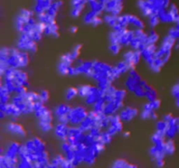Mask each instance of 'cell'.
I'll return each instance as SVG.
<instances>
[{"label": "cell", "mask_w": 179, "mask_h": 168, "mask_svg": "<svg viewBox=\"0 0 179 168\" xmlns=\"http://www.w3.org/2000/svg\"><path fill=\"white\" fill-rule=\"evenodd\" d=\"M44 34L48 35V36H52L54 38H58L59 36V25H57V23L53 22V23L46 25Z\"/></svg>", "instance_id": "obj_24"}, {"label": "cell", "mask_w": 179, "mask_h": 168, "mask_svg": "<svg viewBox=\"0 0 179 168\" xmlns=\"http://www.w3.org/2000/svg\"><path fill=\"white\" fill-rule=\"evenodd\" d=\"M18 158H12L5 154H1L0 156V168H14L17 167Z\"/></svg>", "instance_id": "obj_19"}, {"label": "cell", "mask_w": 179, "mask_h": 168, "mask_svg": "<svg viewBox=\"0 0 179 168\" xmlns=\"http://www.w3.org/2000/svg\"><path fill=\"white\" fill-rule=\"evenodd\" d=\"M81 48H82V45H81V44H78V45H76V46L74 47V49H73L71 52L68 53L70 58H71V60H72L74 62L77 59H79V56H80V54H81Z\"/></svg>", "instance_id": "obj_35"}, {"label": "cell", "mask_w": 179, "mask_h": 168, "mask_svg": "<svg viewBox=\"0 0 179 168\" xmlns=\"http://www.w3.org/2000/svg\"><path fill=\"white\" fill-rule=\"evenodd\" d=\"M150 18V21H149V23H150V25L152 27V28H155L156 25H158L159 23L161 22V20H160V18L158 16V14H154V15H151Z\"/></svg>", "instance_id": "obj_44"}, {"label": "cell", "mask_w": 179, "mask_h": 168, "mask_svg": "<svg viewBox=\"0 0 179 168\" xmlns=\"http://www.w3.org/2000/svg\"><path fill=\"white\" fill-rule=\"evenodd\" d=\"M118 18L119 16H116V15H113V14H106L103 18V20H104L106 23L108 24L109 26H111L112 28L115 26L118 21Z\"/></svg>", "instance_id": "obj_34"}, {"label": "cell", "mask_w": 179, "mask_h": 168, "mask_svg": "<svg viewBox=\"0 0 179 168\" xmlns=\"http://www.w3.org/2000/svg\"><path fill=\"white\" fill-rule=\"evenodd\" d=\"M173 118H174V116L172 114H166L165 116H163V118H162V119L168 123V122H169L171 119H173Z\"/></svg>", "instance_id": "obj_53"}, {"label": "cell", "mask_w": 179, "mask_h": 168, "mask_svg": "<svg viewBox=\"0 0 179 168\" xmlns=\"http://www.w3.org/2000/svg\"><path fill=\"white\" fill-rule=\"evenodd\" d=\"M113 167L115 168H131V167H137L136 165H134L131 164L128 161H127L126 159H123V158H119L115 161V163L113 164L112 166Z\"/></svg>", "instance_id": "obj_29"}, {"label": "cell", "mask_w": 179, "mask_h": 168, "mask_svg": "<svg viewBox=\"0 0 179 168\" xmlns=\"http://www.w3.org/2000/svg\"><path fill=\"white\" fill-rule=\"evenodd\" d=\"M177 43V39H175L174 37L170 36L169 34H168L163 40H162V44H161V47L164 48V49H168V50H172L175 45Z\"/></svg>", "instance_id": "obj_28"}, {"label": "cell", "mask_w": 179, "mask_h": 168, "mask_svg": "<svg viewBox=\"0 0 179 168\" xmlns=\"http://www.w3.org/2000/svg\"><path fill=\"white\" fill-rule=\"evenodd\" d=\"M127 96V90L126 89H117L116 94H115V99L124 102V99Z\"/></svg>", "instance_id": "obj_43"}, {"label": "cell", "mask_w": 179, "mask_h": 168, "mask_svg": "<svg viewBox=\"0 0 179 168\" xmlns=\"http://www.w3.org/2000/svg\"><path fill=\"white\" fill-rule=\"evenodd\" d=\"M0 110L5 111L6 116H11L12 118H18L22 115L21 111L15 104H13L12 102L7 104H0Z\"/></svg>", "instance_id": "obj_13"}, {"label": "cell", "mask_w": 179, "mask_h": 168, "mask_svg": "<svg viewBox=\"0 0 179 168\" xmlns=\"http://www.w3.org/2000/svg\"><path fill=\"white\" fill-rule=\"evenodd\" d=\"M143 59V56H142V52L140 50H135L134 49V54H133V64L135 66L138 65L141 61V60Z\"/></svg>", "instance_id": "obj_46"}, {"label": "cell", "mask_w": 179, "mask_h": 168, "mask_svg": "<svg viewBox=\"0 0 179 168\" xmlns=\"http://www.w3.org/2000/svg\"><path fill=\"white\" fill-rule=\"evenodd\" d=\"M24 145L30 153H39L46 151V143L40 138H33L28 139Z\"/></svg>", "instance_id": "obj_7"}, {"label": "cell", "mask_w": 179, "mask_h": 168, "mask_svg": "<svg viewBox=\"0 0 179 168\" xmlns=\"http://www.w3.org/2000/svg\"><path fill=\"white\" fill-rule=\"evenodd\" d=\"M62 6V2L61 1H57V2H53L50 7L46 10V13L50 16L56 19V16L58 14L59 10L60 9V7Z\"/></svg>", "instance_id": "obj_27"}, {"label": "cell", "mask_w": 179, "mask_h": 168, "mask_svg": "<svg viewBox=\"0 0 179 168\" xmlns=\"http://www.w3.org/2000/svg\"><path fill=\"white\" fill-rule=\"evenodd\" d=\"M2 82L14 94H22L27 91L29 87L28 75L21 69L9 67L6 69L4 76L2 77Z\"/></svg>", "instance_id": "obj_1"}, {"label": "cell", "mask_w": 179, "mask_h": 168, "mask_svg": "<svg viewBox=\"0 0 179 168\" xmlns=\"http://www.w3.org/2000/svg\"><path fill=\"white\" fill-rule=\"evenodd\" d=\"M78 31V27L77 26H71L69 28V32L71 33H75Z\"/></svg>", "instance_id": "obj_55"}, {"label": "cell", "mask_w": 179, "mask_h": 168, "mask_svg": "<svg viewBox=\"0 0 179 168\" xmlns=\"http://www.w3.org/2000/svg\"><path fill=\"white\" fill-rule=\"evenodd\" d=\"M39 126L42 131L44 132H48L52 131L53 129V124L52 123H46V122H39Z\"/></svg>", "instance_id": "obj_42"}, {"label": "cell", "mask_w": 179, "mask_h": 168, "mask_svg": "<svg viewBox=\"0 0 179 168\" xmlns=\"http://www.w3.org/2000/svg\"><path fill=\"white\" fill-rule=\"evenodd\" d=\"M6 129L10 133L16 135L17 137H20V138L26 137V131L25 130L23 125H21L20 123H18L16 121L15 122L11 121L6 125Z\"/></svg>", "instance_id": "obj_15"}, {"label": "cell", "mask_w": 179, "mask_h": 168, "mask_svg": "<svg viewBox=\"0 0 179 168\" xmlns=\"http://www.w3.org/2000/svg\"><path fill=\"white\" fill-rule=\"evenodd\" d=\"M121 44H119V43H110V46H109V51L113 54H118L119 53L121 52Z\"/></svg>", "instance_id": "obj_45"}, {"label": "cell", "mask_w": 179, "mask_h": 168, "mask_svg": "<svg viewBox=\"0 0 179 168\" xmlns=\"http://www.w3.org/2000/svg\"><path fill=\"white\" fill-rule=\"evenodd\" d=\"M49 112H51V110H49L47 107H46V105H42L40 108H39L38 110H36L33 112L34 113L35 116L39 119L40 117H41V116H45L46 114H47V113H49Z\"/></svg>", "instance_id": "obj_39"}, {"label": "cell", "mask_w": 179, "mask_h": 168, "mask_svg": "<svg viewBox=\"0 0 179 168\" xmlns=\"http://www.w3.org/2000/svg\"><path fill=\"white\" fill-rule=\"evenodd\" d=\"M113 68L114 66H111L109 63L94 61L92 70L90 71V73L87 75V76L92 78L93 80H94L97 83L99 81L105 80V79H111L110 74L112 72Z\"/></svg>", "instance_id": "obj_3"}, {"label": "cell", "mask_w": 179, "mask_h": 168, "mask_svg": "<svg viewBox=\"0 0 179 168\" xmlns=\"http://www.w3.org/2000/svg\"><path fill=\"white\" fill-rule=\"evenodd\" d=\"M102 89L100 88L98 86H94L93 85L92 88L90 90L89 94L87 95V96L85 98V103L87 105H94L99 100L102 98Z\"/></svg>", "instance_id": "obj_12"}, {"label": "cell", "mask_w": 179, "mask_h": 168, "mask_svg": "<svg viewBox=\"0 0 179 168\" xmlns=\"http://www.w3.org/2000/svg\"><path fill=\"white\" fill-rule=\"evenodd\" d=\"M155 162H156V166H158V167H162V166H164V164H165L164 158H162V159H158V160H156Z\"/></svg>", "instance_id": "obj_52"}, {"label": "cell", "mask_w": 179, "mask_h": 168, "mask_svg": "<svg viewBox=\"0 0 179 168\" xmlns=\"http://www.w3.org/2000/svg\"><path fill=\"white\" fill-rule=\"evenodd\" d=\"M129 25V22H128V17L127 15H121L119 16L118 21L116 25L113 27L114 31H117V32H121L124 30L128 29V26Z\"/></svg>", "instance_id": "obj_22"}, {"label": "cell", "mask_w": 179, "mask_h": 168, "mask_svg": "<svg viewBox=\"0 0 179 168\" xmlns=\"http://www.w3.org/2000/svg\"><path fill=\"white\" fill-rule=\"evenodd\" d=\"M143 78L138 74V72L135 69H131L128 72V76L125 81V87L126 89L133 93L135 89L137 88L140 81Z\"/></svg>", "instance_id": "obj_9"}, {"label": "cell", "mask_w": 179, "mask_h": 168, "mask_svg": "<svg viewBox=\"0 0 179 168\" xmlns=\"http://www.w3.org/2000/svg\"><path fill=\"white\" fill-rule=\"evenodd\" d=\"M176 122H177V127H178V133H179V117H176Z\"/></svg>", "instance_id": "obj_56"}, {"label": "cell", "mask_w": 179, "mask_h": 168, "mask_svg": "<svg viewBox=\"0 0 179 168\" xmlns=\"http://www.w3.org/2000/svg\"><path fill=\"white\" fill-rule=\"evenodd\" d=\"M150 103V105H151V107H152V109H153V110H158V109L161 107V104H162V103H161V100L159 98L155 99V100L151 101Z\"/></svg>", "instance_id": "obj_48"}, {"label": "cell", "mask_w": 179, "mask_h": 168, "mask_svg": "<svg viewBox=\"0 0 179 168\" xmlns=\"http://www.w3.org/2000/svg\"><path fill=\"white\" fill-rule=\"evenodd\" d=\"M12 93L6 88V86L2 82L0 87V104H7L10 103L12 100L11 96Z\"/></svg>", "instance_id": "obj_23"}, {"label": "cell", "mask_w": 179, "mask_h": 168, "mask_svg": "<svg viewBox=\"0 0 179 168\" xmlns=\"http://www.w3.org/2000/svg\"><path fill=\"white\" fill-rule=\"evenodd\" d=\"M177 133H178V127H177V124L176 122V117H174L173 119H171L169 122H168L166 138L173 139Z\"/></svg>", "instance_id": "obj_21"}, {"label": "cell", "mask_w": 179, "mask_h": 168, "mask_svg": "<svg viewBox=\"0 0 179 168\" xmlns=\"http://www.w3.org/2000/svg\"><path fill=\"white\" fill-rule=\"evenodd\" d=\"M91 84H86V85H81L78 88V96H80L82 98H86L87 96V95L89 94L91 88H92Z\"/></svg>", "instance_id": "obj_33"}, {"label": "cell", "mask_w": 179, "mask_h": 168, "mask_svg": "<svg viewBox=\"0 0 179 168\" xmlns=\"http://www.w3.org/2000/svg\"><path fill=\"white\" fill-rule=\"evenodd\" d=\"M171 93H172V95H173V96L175 97V98H177V97H179V83L176 84V85L172 88Z\"/></svg>", "instance_id": "obj_51"}, {"label": "cell", "mask_w": 179, "mask_h": 168, "mask_svg": "<svg viewBox=\"0 0 179 168\" xmlns=\"http://www.w3.org/2000/svg\"><path fill=\"white\" fill-rule=\"evenodd\" d=\"M21 146H22V145L20 143H18L17 141H13L8 145V147L6 148V152L4 154L9 158H18Z\"/></svg>", "instance_id": "obj_16"}, {"label": "cell", "mask_w": 179, "mask_h": 168, "mask_svg": "<svg viewBox=\"0 0 179 168\" xmlns=\"http://www.w3.org/2000/svg\"><path fill=\"white\" fill-rule=\"evenodd\" d=\"M129 135H130V133H129L128 131H127V132H124V134H123V136H124V137H128Z\"/></svg>", "instance_id": "obj_58"}, {"label": "cell", "mask_w": 179, "mask_h": 168, "mask_svg": "<svg viewBox=\"0 0 179 168\" xmlns=\"http://www.w3.org/2000/svg\"><path fill=\"white\" fill-rule=\"evenodd\" d=\"M69 124L59 123L56 126H54V133L59 139L66 140L69 135Z\"/></svg>", "instance_id": "obj_17"}, {"label": "cell", "mask_w": 179, "mask_h": 168, "mask_svg": "<svg viewBox=\"0 0 179 168\" xmlns=\"http://www.w3.org/2000/svg\"><path fill=\"white\" fill-rule=\"evenodd\" d=\"M122 8V2L120 0H106L104 3V12L109 14L120 16Z\"/></svg>", "instance_id": "obj_10"}, {"label": "cell", "mask_w": 179, "mask_h": 168, "mask_svg": "<svg viewBox=\"0 0 179 168\" xmlns=\"http://www.w3.org/2000/svg\"><path fill=\"white\" fill-rule=\"evenodd\" d=\"M160 37L158 33H156V31L151 30L150 33H148V38H147V41L146 44L147 45H151V44H156L158 41H159Z\"/></svg>", "instance_id": "obj_32"}, {"label": "cell", "mask_w": 179, "mask_h": 168, "mask_svg": "<svg viewBox=\"0 0 179 168\" xmlns=\"http://www.w3.org/2000/svg\"><path fill=\"white\" fill-rule=\"evenodd\" d=\"M107 102L103 98H101L94 105H93V110L96 112H103Z\"/></svg>", "instance_id": "obj_40"}, {"label": "cell", "mask_w": 179, "mask_h": 168, "mask_svg": "<svg viewBox=\"0 0 179 168\" xmlns=\"http://www.w3.org/2000/svg\"><path fill=\"white\" fill-rule=\"evenodd\" d=\"M39 94H40V99L44 102V103H46V102L49 100L50 94H49V92H48L46 89H42V90H40V91L39 92Z\"/></svg>", "instance_id": "obj_47"}, {"label": "cell", "mask_w": 179, "mask_h": 168, "mask_svg": "<svg viewBox=\"0 0 179 168\" xmlns=\"http://www.w3.org/2000/svg\"><path fill=\"white\" fill-rule=\"evenodd\" d=\"M72 106H70L68 104H61L58 105L56 107V109L54 110V116H56L57 118L60 117V116H69L70 112L72 110Z\"/></svg>", "instance_id": "obj_20"}, {"label": "cell", "mask_w": 179, "mask_h": 168, "mask_svg": "<svg viewBox=\"0 0 179 168\" xmlns=\"http://www.w3.org/2000/svg\"><path fill=\"white\" fill-rule=\"evenodd\" d=\"M120 33V39H119V44L122 46H127L130 45V42L134 38V30L126 29L124 31L119 32Z\"/></svg>", "instance_id": "obj_18"}, {"label": "cell", "mask_w": 179, "mask_h": 168, "mask_svg": "<svg viewBox=\"0 0 179 168\" xmlns=\"http://www.w3.org/2000/svg\"><path fill=\"white\" fill-rule=\"evenodd\" d=\"M123 107H124V102L113 99L109 102H107L103 113L107 116L115 115V114H117V111L121 110Z\"/></svg>", "instance_id": "obj_11"}, {"label": "cell", "mask_w": 179, "mask_h": 168, "mask_svg": "<svg viewBox=\"0 0 179 168\" xmlns=\"http://www.w3.org/2000/svg\"><path fill=\"white\" fill-rule=\"evenodd\" d=\"M99 16L98 14L96 12H94L93 11H90V12H87L85 14V16L83 18V20L84 22L87 24H89V25H92V23L93 22V20L95 19V18Z\"/></svg>", "instance_id": "obj_37"}, {"label": "cell", "mask_w": 179, "mask_h": 168, "mask_svg": "<svg viewBox=\"0 0 179 168\" xmlns=\"http://www.w3.org/2000/svg\"><path fill=\"white\" fill-rule=\"evenodd\" d=\"M116 88L113 84H111L110 86H109L108 88H106L105 89H102V98L104 99L106 102H109L111 100L115 99V94H116Z\"/></svg>", "instance_id": "obj_25"}, {"label": "cell", "mask_w": 179, "mask_h": 168, "mask_svg": "<svg viewBox=\"0 0 179 168\" xmlns=\"http://www.w3.org/2000/svg\"><path fill=\"white\" fill-rule=\"evenodd\" d=\"M27 91L22 94H15V96H12L11 100L12 104L16 105L24 115L31 114L33 112V103L29 98Z\"/></svg>", "instance_id": "obj_4"}, {"label": "cell", "mask_w": 179, "mask_h": 168, "mask_svg": "<svg viewBox=\"0 0 179 168\" xmlns=\"http://www.w3.org/2000/svg\"><path fill=\"white\" fill-rule=\"evenodd\" d=\"M87 110L83 106H76L73 107L69 114V124L74 126H79L82 121L87 117Z\"/></svg>", "instance_id": "obj_6"}, {"label": "cell", "mask_w": 179, "mask_h": 168, "mask_svg": "<svg viewBox=\"0 0 179 168\" xmlns=\"http://www.w3.org/2000/svg\"><path fill=\"white\" fill-rule=\"evenodd\" d=\"M109 116V126L106 131L112 136H115L117 133H121L123 130V122L121 121L120 115L115 114Z\"/></svg>", "instance_id": "obj_8"}, {"label": "cell", "mask_w": 179, "mask_h": 168, "mask_svg": "<svg viewBox=\"0 0 179 168\" xmlns=\"http://www.w3.org/2000/svg\"><path fill=\"white\" fill-rule=\"evenodd\" d=\"M9 67L15 68H24L28 66L30 62L29 53L26 51L19 50L18 48H11L10 54L6 60Z\"/></svg>", "instance_id": "obj_2"}, {"label": "cell", "mask_w": 179, "mask_h": 168, "mask_svg": "<svg viewBox=\"0 0 179 168\" xmlns=\"http://www.w3.org/2000/svg\"><path fill=\"white\" fill-rule=\"evenodd\" d=\"M38 42L34 41L27 33H21L17 43V47L19 50L34 53L38 50Z\"/></svg>", "instance_id": "obj_5"}, {"label": "cell", "mask_w": 179, "mask_h": 168, "mask_svg": "<svg viewBox=\"0 0 179 168\" xmlns=\"http://www.w3.org/2000/svg\"><path fill=\"white\" fill-rule=\"evenodd\" d=\"M169 34L170 35V36H172V37H174L175 39L178 40L179 39V28L178 27H177V26L172 27L171 29L169 31Z\"/></svg>", "instance_id": "obj_49"}, {"label": "cell", "mask_w": 179, "mask_h": 168, "mask_svg": "<svg viewBox=\"0 0 179 168\" xmlns=\"http://www.w3.org/2000/svg\"><path fill=\"white\" fill-rule=\"evenodd\" d=\"M145 98L148 100V102H151L155 99L158 98V94L157 91L152 86H150L149 88V89L147 90L146 92V96H145Z\"/></svg>", "instance_id": "obj_36"}, {"label": "cell", "mask_w": 179, "mask_h": 168, "mask_svg": "<svg viewBox=\"0 0 179 168\" xmlns=\"http://www.w3.org/2000/svg\"><path fill=\"white\" fill-rule=\"evenodd\" d=\"M168 127V123L166 121H164L163 119L160 120L156 123V133L160 134L162 136L166 137V131H167ZM167 139V138H166Z\"/></svg>", "instance_id": "obj_31"}, {"label": "cell", "mask_w": 179, "mask_h": 168, "mask_svg": "<svg viewBox=\"0 0 179 168\" xmlns=\"http://www.w3.org/2000/svg\"><path fill=\"white\" fill-rule=\"evenodd\" d=\"M78 96V88L71 87L69 88L66 93V98L67 101H71L75 98Z\"/></svg>", "instance_id": "obj_38"}, {"label": "cell", "mask_w": 179, "mask_h": 168, "mask_svg": "<svg viewBox=\"0 0 179 168\" xmlns=\"http://www.w3.org/2000/svg\"><path fill=\"white\" fill-rule=\"evenodd\" d=\"M176 104H177V106L179 108V97L176 98Z\"/></svg>", "instance_id": "obj_57"}, {"label": "cell", "mask_w": 179, "mask_h": 168, "mask_svg": "<svg viewBox=\"0 0 179 168\" xmlns=\"http://www.w3.org/2000/svg\"><path fill=\"white\" fill-rule=\"evenodd\" d=\"M153 110H143L142 113H141V116L143 119H150V116H151V113H152Z\"/></svg>", "instance_id": "obj_50"}, {"label": "cell", "mask_w": 179, "mask_h": 168, "mask_svg": "<svg viewBox=\"0 0 179 168\" xmlns=\"http://www.w3.org/2000/svg\"><path fill=\"white\" fill-rule=\"evenodd\" d=\"M157 118H158V115H157V113L156 112V110H153V111H152V113H151L150 119H152V120H156Z\"/></svg>", "instance_id": "obj_54"}, {"label": "cell", "mask_w": 179, "mask_h": 168, "mask_svg": "<svg viewBox=\"0 0 179 168\" xmlns=\"http://www.w3.org/2000/svg\"><path fill=\"white\" fill-rule=\"evenodd\" d=\"M120 1H121V2H122V1H123V0H120Z\"/></svg>", "instance_id": "obj_59"}, {"label": "cell", "mask_w": 179, "mask_h": 168, "mask_svg": "<svg viewBox=\"0 0 179 168\" xmlns=\"http://www.w3.org/2000/svg\"><path fill=\"white\" fill-rule=\"evenodd\" d=\"M112 135H110L107 131H102V132L101 134V136H100V142H102V143H104L105 145H108V144H109L110 142L112 141Z\"/></svg>", "instance_id": "obj_41"}, {"label": "cell", "mask_w": 179, "mask_h": 168, "mask_svg": "<svg viewBox=\"0 0 179 168\" xmlns=\"http://www.w3.org/2000/svg\"><path fill=\"white\" fill-rule=\"evenodd\" d=\"M139 110L136 108L134 107H123L121 110H120V117H121V121L124 122H129L131 120H133L135 117H136V116L138 115Z\"/></svg>", "instance_id": "obj_14"}, {"label": "cell", "mask_w": 179, "mask_h": 168, "mask_svg": "<svg viewBox=\"0 0 179 168\" xmlns=\"http://www.w3.org/2000/svg\"><path fill=\"white\" fill-rule=\"evenodd\" d=\"M128 17L129 25H131L132 26H134L135 29H144L145 24L141 18H139L137 16L129 15V14H128Z\"/></svg>", "instance_id": "obj_26"}, {"label": "cell", "mask_w": 179, "mask_h": 168, "mask_svg": "<svg viewBox=\"0 0 179 168\" xmlns=\"http://www.w3.org/2000/svg\"><path fill=\"white\" fill-rule=\"evenodd\" d=\"M164 151L166 155H172L176 151V145L172 139H167L165 141V145H164Z\"/></svg>", "instance_id": "obj_30"}]
</instances>
